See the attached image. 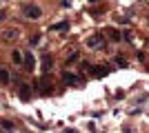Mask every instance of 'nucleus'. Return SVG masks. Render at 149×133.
Wrapping results in <instances>:
<instances>
[{
  "mask_svg": "<svg viewBox=\"0 0 149 133\" xmlns=\"http://www.w3.org/2000/svg\"><path fill=\"white\" fill-rule=\"evenodd\" d=\"M85 44H87L89 49H96V47H105V36H100V33H96V36H89V38L85 40Z\"/></svg>",
  "mask_w": 149,
  "mask_h": 133,
  "instance_id": "obj_1",
  "label": "nucleus"
},
{
  "mask_svg": "<svg viewBox=\"0 0 149 133\" xmlns=\"http://www.w3.org/2000/svg\"><path fill=\"white\" fill-rule=\"evenodd\" d=\"M25 16L29 20H38L40 16H42V9L36 7V5H25Z\"/></svg>",
  "mask_w": 149,
  "mask_h": 133,
  "instance_id": "obj_2",
  "label": "nucleus"
},
{
  "mask_svg": "<svg viewBox=\"0 0 149 133\" xmlns=\"http://www.w3.org/2000/svg\"><path fill=\"white\" fill-rule=\"evenodd\" d=\"M22 64H25L27 71H33V69H36V58H33L31 51H25V56H22Z\"/></svg>",
  "mask_w": 149,
  "mask_h": 133,
  "instance_id": "obj_3",
  "label": "nucleus"
},
{
  "mask_svg": "<svg viewBox=\"0 0 149 133\" xmlns=\"http://www.w3.org/2000/svg\"><path fill=\"white\" fill-rule=\"evenodd\" d=\"M51 67H54V58H51V53L42 56V73H49Z\"/></svg>",
  "mask_w": 149,
  "mask_h": 133,
  "instance_id": "obj_4",
  "label": "nucleus"
},
{
  "mask_svg": "<svg viewBox=\"0 0 149 133\" xmlns=\"http://www.w3.org/2000/svg\"><path fill=\"white\" fill-rule=\"evenodd\" d=\"M18 95H20V100H29L31 98V89H29V84H20V89H18Z\"/></svg>",
  "mask_w": 149,
  "mask_h": 133,
  "instance_id": "obj_5",
  "label": "nucleus"
},
{
  "mask_svg": "<svg viewBox=\"0 0 149 133\" xmlns=\"http://www.w3.org/2000/svg\"><path fill=\"white\" fill-rule=\"evenodd\" d=\"M91 73H93V76H96V78H105L107 73H109V69L100 64V67H93V69H91Z\"/></svg>",
  "mask_w": 149,
  "mask_h": 133,
  "instance_id": "obj_6",
  "label": "nucleus"
},
{
  "mask_svg": "<svg viewBox=\"0 0 149 133\" xmlns=\"http://www.w3.org/2000/svg\"><path fill=\"white\" fill-rule=\"evenodd\" d=\"M105 31H107V36H109V38H111V40H116V42H118V40H120V31H118V29H116V27H107Z\"/></svg>",
  "mask_w": 149,
  "mask_h": 133,
  "instance_id": "obj_7",
  "label": "nucleus"
},
{
  "mask_svg": "<svg viewBox=\"0 0 149 133\" xmlns=\"http://www.w3.org/2000/svg\"><path fill=\"white\" fill-rule=\"evenodd\" d=\"M62 82H67V84H78V78H76L74 73L65 71V73H62Z\"/></svg>",
  "mask_w": 149,
  "mask_h": 133,
  "instance_id": "obj_8",
  "label": "nucleus"
},
{
  "mask_svg": "<svg viewBox=\"0 0 149 133\" xmlns=\"http://www.w3.org/2000/svg\"><path fill=\"white\" fill-rule=\"evenodd\" d=\"M67 29H69V22H67V20H65V22H58V25H51V31H62V33H65Z\"/></svg>",
  "mask_w": 149,
  "mask_h": 133,
  "instance_id": "obj_9",
  "label": "nucleus"
},
{
  "mask_svg": "<svg viewBox=\"0 0 149 133\" xmlns=\"http://www.w3.org/2000/svg\"><path fill=\"white\" fill-rule=\"evenodd\" d=\"M0 82H2V84H7V82H9V71H7L5 67H2V64H0Z\"/></svg>",
  "mask_w": 149,
  "mask_h": 133,
  "instance_id": "obj_10",
  "label": "nucleus"
},
{
  "mask_svg": "<svg viewBox=\"0 0 149 133\" xmlns=\"http://www.w3.org/2000/svg\"><path fill=\"white\" fill-rule=\"evenodd\" d=\"M11 38H16V31H13V29H9V31H5V40H11Z\"/></svg>",
  "mask_w": 149,
  "mask_h": 133,
  "instance_id": "obj_11",
  "label": "nucleus"
},
{
  "mask_svg": "<svg viewBox=\"0 0 149 133\" xmlns=\"http://www.w3.org/2000/svg\"><path fill=\"white\" fill-rule=\"evenodd\" d=\"M11 58H13V62H22V56H20L18 51H13V53H11Z\"/></svg>",
  "mask_w": 149,
  "mask_h": 133,
  "instance_id": "obj_12",
  "label": "nucleus"
},
{
  "mask_svg": "<svg viewBox=\"0 0 149 133\" xmlns=\"http://www.w3.org/2000/svg\"><path fill=\"white\" fill-rule=\"evenodd\" d=\"M40 42V33H33V36H31V44H38Z\"/></svg>",
  "mask_w": 149,
  "mask_h": 133,
  "instance_id": "obj_13",
  "label": "nucleus"
},
{
  "mask_svg": "<svg viewBox=\"0 0 149 133\" xmlns=\"http://www.w3.org/2000/svg\"><path fill=\"white\" fill-rule=\"evenodd\" d=\"M2 127L5 129H13V122L11 120H2Z\"/></svg>",
  "mask_w": 149,
  "mask_h": 133,
  "instance_id": "obj_14",
  "label": "nucleus"
},
{
  "mask_svg": "<svg viewBox=\"0 0 149 133\" xmlns=\"http://www.w3.org/2000/svg\"><path fill=\"white\" fill-rule=\"evenodd\" d=\"M116 62H118V64H120V67H125V64H127V60H125V58H123V56H118V58H116Z\"/></svg>",
  "mask_w": 149,
  "mask_h": 133,
  "instance_id": "obj_15",
  "label": "nucleus"
},
{
  "mask_svg": "<svg viewBox=\"0 0 149 133\" xmlns=\"http://www.w3.org/2000/svg\"><path fill=\"white\" fill-rule=\"evenodd\" d=\"M0 20H5V11H0Z\"/></svg>",
  "mask_w": 149,
  "mask_h": 133,
  "instance_id": "obj_16",
  "label": "nucleus"
},
{
  "mask_svg": "<svg viewBox=\"0 0 149 133\" xmlns=\"http://www.w3.org/2000/svg\"><path fill=\"white\" fill-rule=\"evenodd\" d=\"M89 2H98V0H89Z\"/></svg>",
  "mask_w": 149,
  "mask_h": 133,
  "instance_id": "obj_17",
  "label": "nucleus"
}]
</instances>
